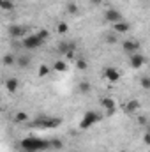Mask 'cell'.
Masks as SVG:
<instances>
[{"label":"cell","instance_id":"1","mask_svg":"<svg viewBox=\"0 0 150 152\" xmlns=\"http://www.w3.org/2000/svg\"><path fill=\"white\" fill-rule=\"evenodd\" d=\"M20 147H21L23 152H41L51 147V140H44V138H39V136H28V138L21 140Z\"/></svg>","mask_w":150,"mask_h":152},{"label":"cell","instance_id":"2","mask_svg":"<svg viewBox=\"0 0 150 152\" xmlns=\"http://www.w3.org/2000/svg\"><path fill=\"white\" fill-rule=\"evenodd\" d=\"M99 120H101V115L97 113V112H94V110H88V112H85L81 122H79V129H88L94 124H97Z\"/></svg>","mask_w":150,"mask_h":152},{"label":"cell","instance_id":"3","mask_svg":"<svg viewBox=\"0 0 150 152\" xmlns=\"http://www.w3.org/2000/svg\"><path fill=\"white\" fill-rule=\"evenodd\" d=\"M60 124H62V120L60 118H55V117H44V118L34 122L36 127H44V129H53V127H58Z\"/></svg>","mask_w":150,"mask_h":152},{"label":"cell","instance_id":"4","mask_svg":"<svg viewBox=\"0 0 150 152\" xmlns=\"http://www.w3.org/2000/svg\"><path fill=\"white\" fill-rule=\"evenodd\" d=\"M42 39L39 37V34H28L27 37L23 39V48H27V50H37L42 46Z\"/></svg>","mask_w":150,"mask_h":152},{"label":"cell","instance_id":"5","mask_svg":"<svg viewBox=\"0 0 150 152\" xmlns=\"http://www.w3.org/2000/svg\"><path fill=\"white\" fill-rule=\"evenodd\" d=\"M104 20L108 21V23H118V21H124V16H122V12L118 11V9H115V7H110V9H106V12H104Z\"/></svg>","mask_w":150,"mask_h":152},{"label":"cell","instance_id":"6","mask_svg":"<svg viewBox=\"0 0 150 152\" xmlns=\"http://www.w3.org/2000/svg\"><path fill=\"white\" fill-rule=\"evenodd\" d=\"M103 78H104L106 81H110V83H117V81L120 80V73H118V69H115V67H104V69H103Z\"/></svg>","mask_w":150,"mask_h":152},{"label":"cell","instance_id":"7","mask_svg":"<svg viewBox=\"0 0 150 152\" xmlns=\"http://www.w3.org/2000/svg\"><path fill=\"white\" fill-rule=\"evenodd\" d=\"M129 62H131V67L140 69V67L147 62V58H145V55H141V53H133V55H129Z\"/></svg>","mask_w":150,"mask_h":152},{"label":"cell","instance_id":"8","mask_svg":"<svg viewBox=\"0 0 150 152\" xmlns=\"http://www.w3.org/2000/svg\"><path fill=\"white\" fill-rule=\"evenodd\" d=\"M99 104L106 110V115H108V117L115 113V99H113V97H103V99L99 101Z\"/></svg>","mask_w":150,"mask_h":152},{"label":"cell","instance_id":"9","mask_svg":"<svg viewBox=\"0 0 150 152\" xmlns=\"http://www.w3.org/2000/svg\"><path fill=\"white\" fill-rule=\"evenodd\" d=\"M122 46H124V51H125V53H129V55L138 53V50L141 48V46H140V42H138V41H133V39H127Z\"/></svg>","mask_w":150,"mask_h":152},{"label":"cell","instance_id":"10","mask_svg":"<svg viewBox=\"0 0 150 152\" xmlns=\"http://www.w3.org/2000/svg\"><path fill=\"white\" fill-rule=\"evenodd\" d=\"M113 32L115 34H127L129 30H131V25L124 20V21H118V23H115V25H111Z\"/></svg>","mask_w":150,"mask_h":152},{"label":"cell","instance_id":"11","mask_svg":"<svg viewBox=\"0 0 150 152\" xmlns=\"http://www.w3.org/2000/svg\"><path fill=\"white\" fill-rule=\"evenodd\" d=\"M25 32H27V28L21 27V25H11V27H9V34H11L12 37H21Z\"/></svg>","mask_w":150,"mask_h":152},{"label":"cell","instance_id":"12","mask_svg":"<svg viewBox=\"0 0 150 152\" xmlns=\"http://www.w3.org/2000/svg\"><path fill=\"white\" fill-rule=\"evenodd\" d=\"M18 87H20V81H18L16 78H9V80L5 81V90L11 92V94H14V92L18 90Z\"/></svg>","mask_w":150,"mask_h":152},{"label":"cell","instance_id":"13","mask_svg":"<svg viewBox=\"0 0 150 152\" xmlns=\"http://www.w3.org/2000/svg\"><path fill=\"white\" fill-rule=\"evenodd\" d=\"M138 108H140V101H138V99H131V101H127L125 106H124V110H125L127 113H134Z\"/></svg>","mask_w":150,"mask_h":152},{"label":"cell","instance_id":"14","mask_svg":"<svg viewBox=\"0 0 150 152\" xmlns=\"http://www.w3.org/2000/svg\"><path fill=\"white\" fill-rule=\"evenodd\" d=\"M53 69H55L57 73H64V71H67V64H66L64 60H57V62L53 64Z\"/></svg>","mask_w":150,"mask_h":152},{"label":"cell","instance_id":"15","mask_svg":"<svg viewBox=\"0 0 150 152\" xmlns=\"http://www.w3.org/2000/svg\"><path fill=\"white\" fill-rule=\"evenodd\" d=\"M27 120H28V115L25 113V112L14 113V122H16V124H23V122H27Z\"/></svg>","mask_w":150,"mask_h":152},{"label":"cell","instance_id":"16","mask_svg":"<svg viewBox=\"0 0 150 152\" xmlns=\"http://www.w3.org/2000/svg\"><path fill=\"white\" fill-rule=\"evenodd\" d=\"M140 85L143 90H150V76H141L140 78Z\"/></svg>","mask_w":150,"mask_h":152},{"label":"cell","instance_id":"17","mask_svg":"<svg viewBox=\"0 0 150 152\" xmlns=\"http://www.w3.org/2000/svg\"><path fill=\"white\" fill-rule=\"evenodd\" d=\"M78 88H79V92H81V94H88L92 87H90V83H88V81H81V83L78 85Z\"/></svg>","mask_w":150,"mask_h":152},{"label":"cell","instance_id":"18","mask_svg":"<svg viewBox=\"0 0 150 152\" xmlns=\"http://www.w3.org/2000/svg\"><path fill=\"white\" fill-rule=\"evenodd\" d=\"M67 30H69V25H67V23L60 21V23L57 25V34H67Z\"/></svg>","mask_w":150,"mask_h":152},{"label":"cell","instance_id":"19","mask_svg":"<svg viewBox=\"0 0 150 152\" xmlns=\"http://www.w3.org/2000/svg\"><path fill=\"white\" fill-rule=\"evenodd\" d=\"M0 5H2L4 11H11V9L14 7V4H12L11 0H0Z\"/></svg>","mask_w":150,"mask_h":152},{"label":"cell","instance_id":"20","mask_svg":"<svg viewBox=\"0 0 150 152\" xmlns=\"http://www.w3.org/2000/svg\"><path fill=\"white\" fill-rule=\"evenodd\" d=\"M12 64H14V57H12V55H5V57H4V66L9 67V66H12Z\"/></svg>","mask_w":150,"mask_h":152},{"label":"cell","instance_id":"21","mask_svg":"<svg viewBox=\"0 0 150 152\" xmlns=\"http://www.w3.org/2000/svg\"><path fill=\"white\" fill-rule=\"evenodd\" d=\"M67 12H69V14H76V12H78V5H76L74 2L67 4Z\"/></svg>","mask_w":150,"mask_h":152},{"label":"cell","instance_id":"22","mask_svg":"<svg viewBox=\"0 0 150 152\" xmlns=\"http://www.w3.org/2000/svg\"><path fill=\"white\" fill-rule=\"evenodd\" d=\"M50 75V67L48 66H41L39 67V76H48Z\"/></svg>","mask_w":150,"mask_h":152},{"label":"cell","instance_id":"23","mask_svg":"<svg viewBox=\"0 0 150 152\" xmlns=\"http://www.w3.org/2000/svg\"><path fill=\"white\" fill-rule=\"evenodd\" d=\"M76 66H78V69H87V66H88V64H87L83 58H78V60H76Z\"/></svg>","mask_w":150,"mask_h":152},{"label":"cell","instance_id":"24","mask_svg":"<svg viewBox=\"0 0 150 152\" xmlns=\"http://www.w3.org/2000/svg\"><path fill=\"white\" fill-rule=\"evenodd\" d=\"M37 34H39V37L42 39V41H46V39L50 37V32H48V30H39Z\"/></svg>","mask_w":150,"mask_h":152},{"label":"cell","instance_id":"25","mask_svg":"<svg viewBox=\"0 0 150 152\" xmlns=\"http://www.w3.org/2000/svg\"><path fill=\"white\" fill-rule=\"evenodd\" d=\"M51 145H53L55 149H62V142H60V140H51Z\"/></svg>","mask_w":150,"mask_h":152},{"label":"cell","instance_id":"26","mask_svg":"<svg viewBox=\"0 0 150 152\" xmlns=\"http://www.w3.org/2000/svg\"><path fill=\"white\" fill-rule=\"evenodd\" d=\"M106 41L111 42V44H115V42H117V36H106Z\"/></svg>","mask_w":150,"mask_h":152},{"label":"cell","instance_id":"27","mask_svg":"<svg viewBox=\"0 0 150 152\" xmlns=\"http://www.w3.org/2000/svg\"><path fill=\"white\" fill-rule=\"evenodd\" d=\"M27 64H28V60H27L25 57H21V58H20V67H25Z\"/></svg>","mask_w":150,"mask_h":152},{"label":"cell","instance_id":"28","mask_svg":"<svg viewBox=\"0 0 150 152\" xmlns=\"http://www.w3.org/2000/svg\"><path fill=\"white\" fill-rule=\"evenodd\" d=\"M138 124H140V126H145V124H147V117H140V118H138Z\"/></svg>","mask_w":150,"mask_h":152},{"label":"cell","instance_id":"29","mask_svg":"<svg viewBox=\"0 0 150 152\" xmlns=\"http://www.w3.org/2000/svg\"><path fill=\"white\" fill-rule=\"evenodd\" d=\"M88 2H90L92 5H101V4H103V0H88Z\"/></svg>","mask_w":150,"mask_h":152},{"label":"cell","instance_id":"30","mask_svg":"<svg viewBox=\"0 0 150 152\" xmlns=\"http://www.w3.org/2000/svg\"><path fill=\"white\" fill-rule=\"evenodd\" d=\"M143 142H145V143H150V134H149V133H145V136H143Z\"/></svg>","mask_w":150,"mask_h":152},{"label":"cell","instance_id":"31","mask_svg":"<svg viewBox=\"0 0 150 152\" xmlns=\"http://www.w3.org/2000/svg\"><path fill=\"white\" fill-rule=\"evenodd\" d=\"M147 133H149V134H150V126H149V127H147Z\"/></svg>","mask_w":150,"mask_h":152}]
</instances>
